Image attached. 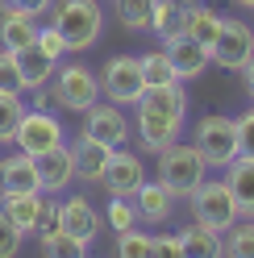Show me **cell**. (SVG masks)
<instances>
[{
	"instance_id": "obj_1",
	"label": "cell",
	"mask_w": 254,
	"mask_h": 258,
	"mask_svg": "<svg viewBox=\"0 0 254 258\" xmlns=\"http://www.w3.org/2000/svg\"><path fill=\"white\" fill-rule=\"evenodd\" d=\"M183 117H187V92L175 84H158L146 88L138 100V142L142 150H167L171 142H179L183 134Z\"/></svg>"
},
{
	"instance_id": "obj_2",
	"label": "cell",
	"mask_w": 254,
	"mask_h": 258,
	"mask_svg": "<svg viewBox=\"0 0 254 258\" xmlns=\"http://www.w3.org/2000/svg\"><path fill=\"white\" fill-rule=\"evenodd\" d=\"M54 25L58 34L67 38L71 50H88V46L100 42V29H104V13L96 0H54Z\"/></svg>"
},
{
	"instance_id": "obj_3",
	"label": "cell",
	"mask_w": 254,
	"mask_h": 258,
	"mask_svg": "<svg viewBox=\"0 0 254 258\" xmlns=\"http://www.w3.org/2000/svg\"><path fill=\"white\" fill-rule=\"evenodd\" d=\"M158 183H163L171 196H192L204 183V158L196 146H183V142H171L167 150H158Z\"/></svg>"
},
{
	"instance_id": "obj_4",
	"label": "cell",
	"mask_w": 254,
	"mask_h": 258,
	"mask_svg": "<svg viewBox=\"0 0 254 258\" xmlns=\"http://www.w3.org/2000/svg\"><path fill=\"white\" fill-rule=\"evenodd\" d=\"M50 92H54V104H58V108H67V112H88L92 104L100 100V75L88 71L84 62H67V67L54 71Z\"/></svg>"
},
{
	"instance_id": "obj_5",
	"label": "cell",
	"mask_w": 254,
	"mask_h": 258,
	"mask_svg": "<svg viewBox=\"0 0 254 258\" xmlns=\"http://www.w3.org/2000/svg\"><path fill=\"white\" fill-rule=\"evenodd\" d=\"M187 200H192V217H196V225H204V229H217V233H225L229 225L242 217L225 179H204Z\"/></svg>"
},
{
	"instance_id": "obj_6",
	"label": "cell",
	"mask_w": 254,
	"mask_h": 258,
	"mask_svg": "<svg viewBox=\"0 0 254 258\" xmlns=\"http://www.w3.org/2000/svg\"><path fill=\"white\" fill-rule=\"evenodd\" d=\"M192 146L200 150L204 167H221V171H225L237 158V121L233 117H204L196 125Z\"/></svg>"
},
{
	"instance_id": "obj_7",
	"label": "cell",
	"mask_w": 254,
	"mask_h": 258,
	"mask_svg": "<svg viewBox=\"0 0 254 258\" xmlns=\"http://www.w3.org/2000/svg\"><path fill=\"white\" fill-rule=\"evenodd\" d=\"M254 58V29L237 17H221V34L213 42V62L225 71H242Z\"/></svg>"
},
{
	"instance_id": "obj_8",
	"label": "cell",
	"mask_w": 254,
	"mask_h": 258,
	"mask_svg": "<svg viewBox=\"0 0 254 258\" xmlns=\"http://www.w3.org/2000/svg\"><path fill=\"white\" fill-rule=\"evenodd\" d=\"M100 92H104L113 104H138V100H142V92H146V79H142V62H138V58H130V54L113 58V62H108V67L100 71Z\"/></svg>"
},
{
	"instance_id": "obj_9",
	"label": "cell",
	"mask_w": 254,
	"mask_h": 258,
	"mask_svg": "<svg viewBox=\"0 0 254 258\" xmlns=\"http://www.w3.org/2000/svg\"><path fill=\"white\" fill-rule=\"evenodd\" d=\"M13 146H17L21 154H42V150L62 146V125H58V117H50L46 108H29L25 117H21V125H17Z\"/></svg>"
},
{
	"instance_id": "obj_10",
	"label": "cell",
	"mask_w": 254,
	"mask_h": 258,
	"mask_svg": "<svg viewBox=\"0 0 254 258\" xmlns=\"http://www.w3.org/2000/svg\"><path fill=\"white\" fill-rule=\"evenodd\" d=\"M84 138H92V142H104V146H125L130 142V117L121 112V104H92L88 112H84Z\"/></svg>"
},
{
	"instance_id": "obj_11",
	"label": "cell",
	"mask_w": 254,
	"mask_h": 258,
	"mask_svg": "<svg viewBox=\"0 0 254 258\" xmlns=\"http://www.w3.org/2000/svg\"><path fill=\"white\" fill-rule=\"evenodd\" d=\"M104 187H108V196H138V187L146 183V167H142V158L134 154V150H113V158H108V167H104V179H100Z\"/></svg>"
},
{
	"instance_id": "obj_12",
	"label": "cell",
	"mask_w": 254,
	"mask_h": 258,
	"mask_svg": "<svg viewBox=\"0 0 254 258\" xmlns=\"http://www.w3.org/2000/svg\"><path fill=\"white\" fill-rule=\"evenodd\" d=\"M38 163V187L46 196H58V191H67L71 179H75V163H71V146H54V150H42L34 154Z\"/></svg>"
},
{
	"instance_id": "obj_13",
	"label": "cell",
	"mask_w": 254,
	"mask_h": 258,
	"mask_svg": "<svg viewBox=\"0 0 254 258\" xmlns=\"http://www.w3.org/2000/svg\"><path fill=\"white\" fill-rule=\"evenodd\" d=\"M163 50H167V58H171V67H175L179 79H196V75H204V67L213 62V50H209V46H200L196 38H187V34L167 38Z\"/></svg>"
},
{
	"instance_id": "obj_14",
	"label": "cell",
	"mask_w": 254,
	"mask_h": 258,
	"mask_svg": "<svg viewBox=\"0 0 254 258\" xmlns=\"http://www.w3.org/2000/svg\"><path fill=\"white\" fill-rule=\"evenodd\" d=\"M58 229H67L71 237H79L84 246H92L100 233V213L92 208L84 196H71V200H58Z\"/></svg>"
},
{
	"instance_id": "obj_15",
	"label": "cell",
	"mask_w": 254,
	"mask_h": 258,
	"mask_svg": "<svg viewBox=\"0 0 254 258\" xmlns=\"http://www.w3.org/2000/svg\"><path fill=\"white\" fill-rule=\"evenodd\" d=\"M108 158H113V146H104V142H92V138H84V134L71 142L75 179H84V183H100V179H104Z\"/></svg>"
},
{
	"instance_id": "obj_16",
	"label": "cell",
	"mask_w": 254,
	"mask_h": 258,
	"mask_svg": "<svg viewBox=\"0 0 254 258\" xmlns=\"http://www.w3.org/2000/svg\"><path fill=\"white\" fill-rule=\"evenodd\" d=\"M42 204H46V191H13V196H0V213L17 225L21 233H38Z\"/></svg>"
},
{
	"instance_id": "obj_17",
	"label": "cell",
	"mask_w": 254,
	"mask_h": 258,
	"mask_svg": "<svg viewBox=\"0 0 254 258\" xmlns=\"http://www.w3.org/2000/svg\"><path fill=\"white\" fill-rule=\"evenodd\" d=\"M13 191H42L38 187V163L34 154H9L0 163V196H13Z\"/></svg>"
},
{
	"instance_id": "obj_18",
	"label": "cell",
	"mask_w": 254,
	"mask_h": 258,
	"mask_svg": "<svg viewBox=\"0 0 254 258\" xmlns=\"http://www.w3.org/2000/svg\"><path fill=\"white\" fill-rule=\"evenodd\" d=\"M225 183L237 200V213L254 217V154H237L233 163L225 167Z\"/></svg>"
},
{
	"instance_id": "obj_19",
	"label": "cell",
	"mask_w": 254,
	"mask_h": 258,
	"mask_svg": "<svg viewBox=\"0 0 254 258\" xmlns=\"http://www.w3.org/2000/svg\"><path fill=\"white\" fill-rule=\"evenodd\" d=\"M34 42H38V17H29L21 9H5V17H0V46L17 54Z\"/></svg>"
},
{
	"instance_id": "obj_20",
	"label": "cell",
	"mask_w": 254,
	"mask_h": 258,
	"mask_svg": "<svg viewBox=\"0 0 254 258\" xmlns=\"http://www.w3.org/2000/svg\"><path fill=\"white\" fill-rule=\"evenodd\" d=\"M17 67H21V79H25V92H34V88H46L54 79L58 62L46 50H38V42H34V46H25V50H17Z\"/></svg>"
},
{
	"instance_id": "obj_21",
	"label": "cell",
	"mask_w": 254,
	"mask_h": 258,
	"mask_svg": "<svg viewBox=\"0 0 254 258\" xmlns=\"http://www.w3.org/2000/svg\"><path fill=\"white\" fill-rule=\"evenodd\" d=\"M134 204H138V221H150V225H163L167 217H171V204H175V196L163 187V183H142L138 187V196H134Z\"/></svg>"
},
{
	"instance_id": "obj_22",
	"label": "cell",
	"mask_w": 254,
	"mask_h": 258,
	"mask_svg": "<svg viewBox=\"0 0 254 258\" xmlns=\"http://www.w3.org/2000/svg\"><path fill=\"white\" fill-rule=\"evenodd\" d=\"M196 0H158L154 5V21H150V29L158 38H175V34H183V25H187V9H192Z\"/></svg>"
},
{
	"instance_id": "obj_23",
	"label": "cell",
	"mask_w": 254,
	"mask_h": 258,
	"mask_svg": "<svg viewBox=\"0 0 254 258\" xmlns=\"http://www.w3.org/2000/svg\"><path fill=\"white\" fill-rule=\"evenodd\" d=\"M179 241H183V254L187 258H225V241H221V233L217 229H204V225H196V221L179 233Z\"/></svg>"
},
{
	"instance_id": "obj_24",
	"label": "cell",
	"mask_w": 254,
	"mask_h": 258,
	"mask_svg": "<svg viewBox=\"0 0 254 258\" xmlns=\"http://www.w3.org/2000/svg\"><path fill=\"white\" fill-rule=\"evenodd\" d=\"M183 34H187V38H196L200 46H209V50H213V42H217V34H221V13L196 0V5L187 9V25H183Z\"/></svg>"
},
{
	"instance_id": "obj_25",
	"label": "cell",
	"mask_w": 254,
	"mask_h": 258,
	"mask_svg": "<svg viewBox=\"0 0 254 258\" xmlns=\"http://www.w3.org/2000/svg\"><path fill=\"white\" fill-rule=\"evenodd\" d=\"M29 112V104L21 100V92H0V146H9L17 138V125Z\"/></svg>"
},
{
	"instance_id": "obj_26",
	"label": "cell",
	"mask_w": 254,
	"mask_h": 258,
	"mask_svg": "<svg viewBox=\"0 0 254 258\" xmlns=\"http://www.w3.org/2000/svg\"><path fill=\"white\" fill-rule=\"evenodd\" d=\"M221 241H225V258H254V217L233 221L221 233Z\"/></svg>"
},
{
	"instance_id": "obj_27",
	"label": "cell",
	"mask_w": 254,
	"mask_h": 258,
	"mask_svg": "<svg viewBox=\"0 0 254 258\" xmlns=\"http://www.w3.org/2000/svg\"><path fill=\"white\" fill-rule=\"evenodd\" d=\"M42 258H88V246L79 237H71L67 229H54L42 237Z\"/></svg>"
},
{
	"instance_id": "obj_28",
	"label": "cell",
	"mask_w": 254,
	"mask_h": 258,
	"mask_svg": "<svg viewBox=\"0 0 254 258\" xmlns=\"http://www.w3.org/2000/svg\"><path fill=\"white\" fill-rule=\"evenodd\" d=\"M154 5L158 0H113V9H117V17H121L125 29H150Z\"/></svg>"
},
{
	"instance_id": "obj_29",
	"label": "cell",
	"mask_w": 254,
	"mask_h": 258,
	"mask_svg": "<svg viewBox=\"0 0 254 258\" xmlns=\"http://www.w3.org/2000/svg\"><path fill=\"white\" fill-rule=\"evenodd\" d=\"M142 62V79H146V88H158V84H175V67H171V58H167V50H154V54H146V58H138Z\"/></svg>"
},
{
	"instance_id": "obj_30",
	"label": "cell",
	"mask_w": 254,
	"mask_h": 258,
	"mask_svg": "<svg viewBox=\"0 0 254 258\" xmlns=\"http://www.w3.org/2000/svg\"><path fill=\"white\" fill-rule=\"evenodd\" d=\"M104 225H108L113 233L134 229V225H138V204H134L130 196H113V200H108V208H104Z\"/></svg>"
},
{
	"instance_id": "obj_31",
	"label": "cell",
	"mask_w": 254,
	"mask_h": 258,
	"mask_svg": "<svg viewBox=\"0 0 254 258\" xmlns=\"http://www.w3.org/2000/svg\"><path fill=\"white\" fill-rule=\"evenodd\" d=\"M117 258H150V233H142L138 225L117 233Z\"/></svg>"
},
{
	"instance_id": "obj_32",
	"label": "cell",
	"mask_w": 254,
	"mask_h": 258,
	"mask_svg": "<svg viewBox=\"0 0 254 258\" xmlns=\"http://www.w3.org/2000/svg\"><path fill=\"white\" fill-rule=\"evenodd\" d=\"M0 92H25V79H21V67H17L13 50H0Z\"/></svg>"
},
{
	"instance_id": "obj_33",
	"label": "cell",
	"mask_w": 254,
	"mask_h": 258,
	"mask_svg": "<svg viewBox=\"0 0 254 258\" xmlns=\"http://www.w3.org/2000/svg\"><path fill=\"white\" fill-rule=\"evenodd\" d=\"M38 50H46L54 62H62V54H67L71 46H67V38L58 34V25H38Z\"/></svg>"
},
{
	"instance_id": "obj_34",
	"label": "cell",
	"mask_w": 254,
	"mask_h": 258,
	"mask_svg": "<svg viewBox=\"0 0 254 258\" xmlns=\"http://www.w3.org/2000/svg\"><path fill=\"white\" fill-rule=\"evenodd\" d=\"M21 237H25V233H21L5 213H0V258H17V254H21Z\"/></svg>"
},
{
	"instance_id": "obj_35",
	"label": "cell",
	"mask_w": 254,
	"mask_h": 258,
	"mask_svg": "<svg viewBox=\"0 0 254 258\" xmlns=\"http://www.w3.org/2000/svg\"><path fill=\"white\" fill-rule=\"evenodd\" d=\"M150 258H187L179 233H158V237H150Z\"/></svg>"
},
{
	"instance_id": "obj_36",
	"label": "cell",
	"mask_w": 254,
	"mask_h": 258,
	"mask_svg": "<svg viewBox=\"0 0 254 258\" xmlns=\"http://www.w3.org/2000/svg\"><path fill=\"white\" fill-rule=\"evenodd\" d=\"M237 154H254V108L237 117Z\"/></svg>"
},
{
	"instance_id": "obj_37",
	"label": "cell",
	"mask_w": 254,
	"mask_h": 258,
	"mask_svg": "<svg viewBox=\"0 0 254 258\" xmlns=\"http://www.w3.org/2000/svg\"><path fill=\"white\" fill-rule=\"evenodd\" d=\"M5 9H21V13H29V17H42V13H50L54 9V0H0Z\"/></svg>"
},
{
	"instance_id": "obj_38",
	"label": "cell",
	"mask_w": 254,
	"mask_h": 258,
	"mask_svg": "<svg viewBox=\"0 0 254 258\" xmlns=\"http://www.w3.org/2000/svg\"><path fill=\"white\" fill-rule=\"evenodd\" d=\"M54 229H58V200H46L42 204V221H38V237L54 233Z\"/></svg>"
},
{
	"instance_id": "obj_39",
	"label": "cell",
	"mask_w": 254,
	"mask_h": 258,
	"mask_svg": "<svg viewBox=\"0 0 254 258\" xmlns=\"http://www.w3.org/2000/svg\"><path fill=\"white\" fill-rule=\"evenodd\" d=\"M242 79H246V92H250V100H254V58L242 67Z\"/></svg>"
},
{
	"instance_id": "obj_40",
	"label": "cell",
	"mask_w": 254,
	"mask_h": 258,
	"mask_svg": "<svg viewBox=\"0 0 254 258\" xmlns=\"http://www.w3.org/2000/svg\"><path fill=\"white\" fill-rule=\"evenodd\" d=\"M233 5H242V9H254V0H233Z\"/></svg>"
}]
</instances>
